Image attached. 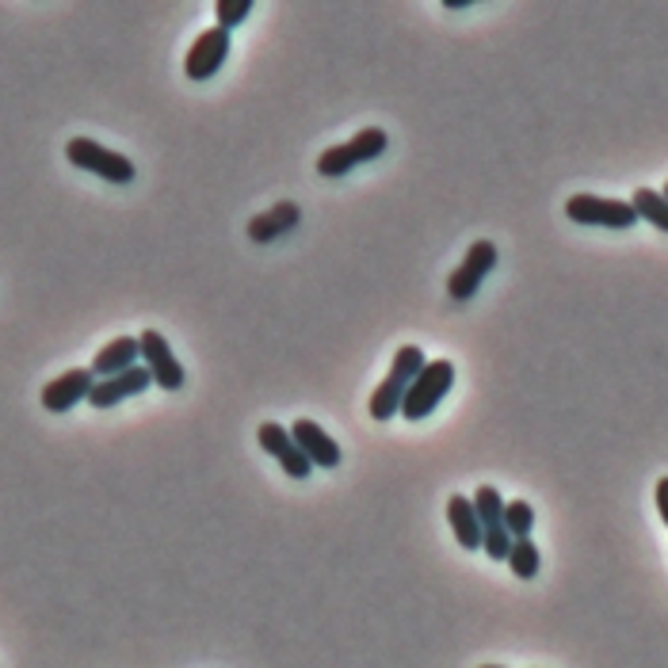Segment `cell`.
<instances>
[{
    "label": "cell",
    "mask_w": 668,
    "mask_h": 668,
    "mask_svg": "<svg viewBox=\"0 0 668 668\" xmlns=\"http://www.w3.org/2000/svg\"><path fill=\"white\" fill-rule=\"evenodd\" d=\"M428 367V356L417 348V344H405V348L394 351V363H389V374L371 389V420H394L401 412V401L409 394L412 379Z\"/></svg>",
    "instance_id": "cell-1"
},
{
    "label": "cell",
    "mask_w": 668,
    "mask_h": 668,
    "mask_svg": "<svg viewBox=\"0 0 668 668\" xmlns=\"http://www.w3.org/2000/svg\"><path fill=\"white\" fill-rule=\"evenodd\" d=\"M386 146H389V134L382 131V126H367L356 138L341 141V146H329L325 153L318 157V176H325V180L348 176L356 164H367V161H374V157L386 153Z\"/></svg>",
    "instance_id": "cell-2"
},
{
    "label": "cell",
    "mask_w": 668,
    "mask_h": 668,
    "mask_svg": "<svg viewBox=\"0 0 668 668\" xmlns=\"http://www.w3.org/2000/svg\"><path fill=\"white\" fill-rule=\"evenodd\" d=\"M455 386V363L451 359H428L424 371L412 379L409 394L401 401V420H424L435 412V405L447 397V389Z\"/></svg>",
    "instance_id": "cell-3"
},
{
    "label": "cell",
    "mask_w": 668,
    "mask_h": 668,
    "mask_svg": "<svg viewBox=\"0 0 668 668\" xmlns=\"http://www.w3.org/2000/svg\"><path fill=\"white\" fill-rule=\"evenodd\" d=\"M65 157H70L73 169L92 172V176L108 180V184H131L134 180L131 157L115 153V149L100 146V141H92V138H73L70 146H65Z\"/></svg>",
    "instance_id": "cell-4"
},
{
    "label": "cell",
    "mask_w": 668,
    "mask_h": 668,
    "mask_svg": "<svg viewBox=\"0 0 668 668\" xmlns=\"http://www.w3.org/2000/svg\"><path fill=\"white\" fill-rule=\"evenodd\" d=\"M569 222L577 226H604V230H630L638 222V210L622 199H604V195H573L566 202Z\"/></svg>",
    "instance_id": "cell-5"
},
{
    "label": "cell",
    "mask_w": 668,
    "mask_h": 668,
    "mask_svg": "<svg viewBox=\"0 0 668 668\" xmlns=\"http://www.w3.org/2000/svg\"><path fill=\"white\" fill-rule=\"evenodd\" d=\"M493 268H497V245L482 237V242L470 245L462 264L451 272V280H447V298H455V302H470V298L482 290V283L493 275Z\"/></svg>",
    "instance_id": "cell-6"
},
{
    "label": "cell",
    "mask_w": 668,
    "mask_h": 668,
    "mask_svg": "<svg viewBox=\"0 0 668 668\" xmlns=\"http://www.w3.org/2000/svg\"><path fill=\"white\" fill-rule=\"evenodd\" d=\"M138 344H141V367L153 374V386L157 389H184V382H187L184 363H180L176 351L169 348V341H164L157 329H146V333L138 336Z\"/></svg>",
    "instance_id": "cell-7"
},
{
    "label": "cell",
    "mask_w": 668,
    "mask_h": 668,
    "mask_svg": "<svg viewBox=\"0 0 668 668\" xmlns=\"http://www.w3.org/2000/svg\"><path fill=\"white\" fill-rule=\"evenodd\" d=\"M226 58H230V32H222L218 24L207 27V32L191 42V50H187V58H184L187 81H210L222 65H226Z\"/></svg>",
    "instance_id": "cell-8"
},
{
    "label": "cell",
    "mask_w": 668,
    "mask_h": 668,
    "mask_svg": "<svg viewBox=\"0 0 668 668\" xmlns=\"http://www.w3.org/2000/svg\"><path fill=\"white\" fill-rule=\"evenodd\" d=\"M257 440H260V447H264V451L272 455V459L280 462V467L287 470L290 478H298V482H302V478H310L313 462L302 455V447L295 443L290 428L275 424V420H264V424H260V432H257Z\"/></svg>",
    "instance_id": "cell-9"
},
{
    "label": "cell",
    "mask_w": 668,
    "mask_h": 668,
    "mask_svg": "<svg viewBox=\"0 0 668 668\" xmlns=\"http://www.w3.org/2000/svg\"><path fill=\"white\" fill-rule=\"evenodd\" d=\"M92 386H96L92 367H73V371L58 374V379H50L47 386H42V409H47V412H70L73 405L88 401Z\"/></svg>",
    "instance_id": "cell-10"
},
{
    "label": "cell",
    "mask_w": 668,
    "mask_h": 668,
    "mask_svg": "<svg viewBox=\"0 0 668 668\" xmlns=\"http://www.w3.org/2000/svg\"><path fill=\"white\" fill-rule=\"evenodd\" d=\"M149 386H153V374L138 363V367H131V371L115 374V379H96L92 394H88V405H92V409H111V405L126 401V397L146 394Z\"/></svg>",
    "instance_id": "cell-11"
},
{
    "label": "cell",
    "mask_w": 668,
    "mask_h": 668,
    "mask_svg": "<svg viewBox=\"0 0 668 668\" xmlns=\"http://www.w3.org/2000/svg\"><path fill=\"white\" fill-rule=\"evenodd\" d=\"M290 435H295V443L302 447V455L313 467H321V470L341 467V443H336L318 420H306V417L295 420V424H290Z\"/></svg>",
    "instance_id": "cell-12"
},
{
    "label": "cell",
    "mask_w": 668,
    "mask_h": 668,
    "mask_svg": "<svg viewBox=\"0 0 668 668\" xmlns=\"http://www.w3.org/2000/svg\"><path fill=\"white\" fill-rule=\"evenodd\" d=\"M138 359H141L138 336H115V341L103 344V348L96 351L92 374H96V379H115V374H123V371H131V367H138Z\"/></svg>",
    "instance_id": "cell-13"
},
{
    "label": "cell",
    "mask_w": 668,
    "mask_h": 668,
    "mask_svg": "<svg viewBox=\"0 0 668 668\" xmlns=\"http://www.w3.org/2000/svg\"><path fill=\"white\" fill-rule=\"evenodd\" d=\"M447 523H451V531H455V539L462 543V551H482L485 528H482V520H478V512H474V500L462 497V493H455V497L447 500Z\"/></svg>",
    "instance_id": "cell-14"
},
{
    "label": "cell",
    "mask_w": 668,
    "mask_h": 668,
    "mask_svg": "<svg viewBox=\"0 0 668 668\" xmlns=\"http://www.w3.org/2000/svg\"><path fill=\"white\" fill-rule=\"evenodd\" d=\"M298 226V207L295 202H280V207H272L268 214L252 218L249 222V237L252 242H272V237H280L283 230H295Z\"/></svg>",
    "instance_id": "cell-15"
},
{
    "label": "cell",
    "mask_w": 668,
    "mask_h": 668,
    "mask_svg": "<svg viewBox=\"0 0 668 668\" xmlns=\"http://www.w3.org/2000/svg\"><path fill=\"white\" fill-rule=\"evenodd\" d=\"M630 207H634L638 218H645L650 226H657L660 234H668V199L660 191H653V187H638Z\"/></svg>",
    "instance_id": "cell-16"
},
{
    "label": "cell",
    "mask_w": 668,
    "mask_h": 668,
    "mask_svg": "<svg viewBox=\"0 0 668 668\" xmlns=\"http://www.w3.org/2000/svg\"><path fill=\"white\" fill-rule=\"evenodd\" d=\"M539 566H543V558H539V546L531 543V539H516L512 551H508V569H512L520 581H535Z\"/></svg>",
    "instance_id": "cell-17"
},
{
    "label": "cell",
    "mask_w": 668,
    "mask_h": 668,
    "mask_svg": "<svg viewBox=\"0 0 668 668\" xmlns=\"http://www.w3.org/2000/svg\"><path fill=\"white\" fill-rule=\"evenodd\" d=\"M470 500H474V512H478V520H482V528H500V523H505V505H508V500L500 497L493 485H482V490H478Z\"/></svg>",
    "instance_id": "cell-18"
},
{
    "label": "cell",
    "mask_w": 668,
    "mask_h": 668,
    "mask_svg": "<svg viewBox=\"0 0 668 668\" xmlns=\"http://www.w3.org/2000/svg\"><path fill=\"white\" fill-rule=\"evenodd\" d=\"M505 528L512 539H531V528H535V508L528 500H508L505 505Z\"/></svg>",
    "instance_id": "cell-19"
},
{
    "label": "cell",
    "mask_w": 668,
    "mask_h": 668,
    "mask_svg": "<svg viewBox=\"0 0 668 668\" xmlns=\"http://www.w3.org/2000/svg\"><path fill=\"white\" fill-rule=\"evenodd\" d=\"M249 16H252V0H218L214 4V20L222 32H234V27H242Z\"/></svg>",
    "instance_id": "cell-20"
},
{
    "label": "cell",
    "mask_w": 668,
    "mask_h": 668,
    "mask_svg": "<svg viewBox=\"0 0 668 668\" xmlns=\"http://www.w3.org/2000/svg\"><path fill=\"white\" fill-rule=\"evenodd\" d=\"M516 539L508 535V528L500 523V528H485V539H482V551L490 554L493 561H508V551H512Z\"/></svg>",
    "instance_id": "cell-21"
},
{
    "label": "cell",
    "mask_w": 668,
    "mask_h": 668,
    "mask_svg": "<svg viewBox=\"0 0 668 668\" xmlns=\"http://www.w3.org/2000/svg\"><path fill=\"white\" fill-rule=\"evenodd\" d=\"M657 512H660V523L668 528V478L657 482Z\"/></svg>",
    "instance_id": "cell-22"
},
{
    "label": "cell",
    "mask_w": 668,
    "mask_h": 668,
    "mask_svg": "<svg viewBox=\"0 0 668 668\" xmlns=\"http://www.w3.org/2000/svg\"><path fill=\"white\" fill-rule=\"evenodd\" d=\"M482 668H505V665H482Z\"/></svg>",
    "instance_id": "cell-23"
},
{
    "label": "cell",
    "mask_w": 668,
    "mask_h": 668,
    "mask_svg": "<svg viewBox=\"0 0 668 668\" xmlns=\"http://www.w3.org/2000/svg\"><path fill=\"white\" fill-rule=\"evenodd\" d=\"M660 195H665V199H668V184H665V191H660Z\"/></svg>",
    "instance_id": "cell-24"
}]
</instances>
